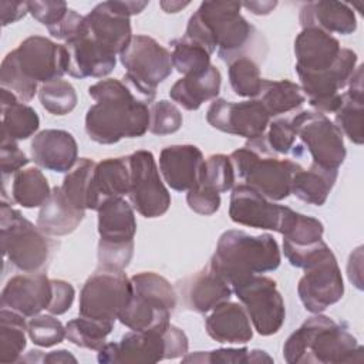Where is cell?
I'll return each mask as SVG.
<instances>
[{"label":"cell","instance_id":"54","mask_svg":"<svg viewBox=\"0 0 364 364\" xmlns=\"http://www.w3.org/2000/svg\"><path fill=\"white\" fill-rule=\"evenodd\" d=\"M43 363L60 364V363H77V358L68 350H54L41 355Z\"/></svg>","mask_w":364,"mask_h":364},{"label":"cell","instance_id":"25","mask_svg":"<svg viewBox=\"0 0 364 364\" xmlns=\"http://www.w3.org/2000/svg\"><path fill=\"white\" fill-rule=\"evenodd\" d=\"M210 338L222 344H245L253 337V327L243 306L233 301L218 304L205 320Z\"/></svg>","mask_w":364,"mask_h":364},{"label":"cell","instance_id":"55","mask_svg":"<svg viewBox=\"0 0 364 364\" xmlns=\"http://www.w3.org/2000/svg\"><path fill=\"white\" fill-rule=\"evenodd\" d=\"M277 6V1H245L242 7H246L250 13L256 16H266Z\"/></svg>","mask_w":364,"mask_h":364},{"label":"cell","instance_id":"23","mask_svg":"<svg viewBox=\"0 0 364 364\" xmlns=\"http://www.w3.org/2000/svg\"><path fill=\"white\" fill-rule=\"evenodd\" d=\"M64 46L68 53L67 74L74 78H102L115 68L117 55L95 43L84 31L65 41Z\"/></svg>","mask_w":364,"mask_h":364},{"label":"cell","instance_id":"5","mask_svg":"<svg viewBox=\"0 0 364 364\" xmlns=\"http://www.w3.org/2000/svg\"><path fill=\"white\" fill-rule=\"evenodd\" d=\"M280 262V249L272 235L230 229L220 235L209 267L232 287L253 274L276 270Z\"/></svg>","mask_w":364,"mask_h":364},{"label":"cell","instance_id":"1","mask_svg":"<svg viewBox=\"0 0 364 364\" xmlns=\"http://www.w3.org/2000/svg\"><path fill=\"white\" fill-rule=\"evenodd\" d=\"M95 100L85 115V132L97 144L111 145L122 138H138L149 129L148 104L122 80L105 78L88 88Z\"/></svg>","mask_w":364,"mask_h":364},{"label":"cell","instance_id":"39","mask_svg":"<svg viewBox=\"0 0 364 364\" xmlns=\"http://www.w3.org/2000/svg\"><path fill=\"white\" fill-rule=\"evenodd\" d=\"M171 44L172 65L179 74L200 75L212 65L210 54L202 46L185 37L176 38Z\"/></svg>","mask_w":364,"mask_h":364},{"label":"cell","instance_id":"3","mask_svg":"<svg viewBox=\"0 0 364 364\" xmlns=\"http://www.w3.org/2000/svg\"><path fill=\"white\" fill-rule=\"evenodd\" d=\"M364 350L347 326L317 313L293 331L283 346L289 364L361 363Z\"/></svg>","mask_w":364,"mask_h":364},{"label":"cell","instance_id":"2","mask_svg":"<svg viewBox=\"0 0 364 364\" xmlns=\"http://www.w3.org/2000/svg\"><path fill=\"white\" fill-rule=\"evenodd\" d=\"M68 53L64 44H57L41 36H30L1 61V88L13 92L20 102L34 98L37 84H46L67 74Z\"/></svg>","mask_w":364,"mask_h":364},{"label":"cell","instance_id":"44","mask_svg":"<svg viewBox=\"0 0 364 364\" xmlns=\"http://www.w3.org/2000/svg\"><path fill=\"white\" fill-rule=\"evenodd\" d=\"M182 112L171 101L159 100L149 107V132L154 135H168L182 127Z\"/></svg>","mask_w":364,"mask_h":364},{"label":"cell","instance_id":"42","mask_svg":"<svg viewBox=\"0 0 364 364\" xmlns=\"http://www.w3.org/2000/svg\"><path fill=\"white\" fill-rule=\"evenodd\" d=\"M27 336L38 347H53L65 338V327L54 314H37L27 321Z\"/></svg>","mask_w":364,"mask_h":364},{"label":"cell","instance_id":"43","mask_svg":"<svg viewBox=\"0 0 364 364\" xmlns=\"http://www.w3.org/2000/svg\"><path fill=\"white\" fill-rule=\"evenodd\" d=\"M200 183L208 185L219 193L233 189L235 169L230 158L223 154H213L206 158Z\"/></svg>","mask_w":364,"mask_h":364},{"label":"cell","instance_id":"11","mask_svg":"<svg viewBox=\"0 0 364 364\" xmlns=\"http://www.w3.org/2000/svg\"><path fill=\"white\" fill-rule=\"evenodd\" d=\"M232 290L260 336H272L282 328L286 320V307L273 279L253 274L233 284Z\"/></svg>","mask_w":364,"mask_h":364},{"label":"cell","instance_id":"47","mask_svg":"<svg viewBox=\"0 0 364 364\" xmlns=\"http://www.w3.org/2000/svg\"><path fill=\"white\" fill-rule=\"evenodd\" d=\"M186 203L193 212L209 216L219 210L220 193L205 183H199L188 191Z\"/></svg>","mask_w":364,"mask_h":364},{"label":"cell","instance_id":"38","mask_svg":"<svg viewBox=\"0 0 364 364\" xmlns=\"http://www.w3.org/2000/svg\"><path fill=\"white\" fill-rule=\"evenodd\" d=\"M228 73L230 87L236 95L250 100L257 98L263 78L260 77V68L253 58L247 55L233 58L228 63Z\"/></svg>","mask_w":364,"mask_h":364},{"label":"cell","instance_id":"45","mask_svg":"<svg viewBox=\"0 0 364 364\" xmlns=\"http://www.w3.org/2000/svg\"><path fill=\"white\" fill-rule=\"evenodd\" d=\"M264 144L273 155H284L290 152L296 141V132L289 119L277 118L270 121L266 132L263 134Z\"/></svg>","mask_w":364,"mask_h":364},{"label":"cell","instance_id":"48","mask_svg":"<svg viewBox=\"0 0 364 364\" xmlns=\"http://www.w3.org/2000/svg\"><path fill=\"white\" fill-rule=\"evenodd\" d=\"M68 6L58 0H34L28 1V13L47 28L58 24L67 14Z\"/></svg>","mask_w":364,"mask_h":364},{"label":"cell","instance_id":"51","mask_svg":"<svg viewBox=\"0 0 364 364\" xmlns=\"http://www.w3.org/2000/svg\"><path fill=\"white\" fill-rule=\"evenodd\" d=\"M84 28V16L78 14L75 10L68 9L65 17L55 26L47 28L48 33L58 40L68 41L74 37H77Z\"/></svg>","mask_w":364,"mask_h":364},{"label":"cell","instance_id":"26","mask_svg":"<svg viewBox=\"0 0 364 364\" xmlns=\"http://www.w3.org/2000/svg\"><path fill=\"white\" fill-rule=\"evenodd\" d=\"M98 212V235L101 245H127L134 242L136 220L134 208L122 198L105 199Z\"/></svg>","mask_w":364,"mask_h":364},{"label":"cell","instance_id":"6","mask_svg":"<svg viewBox=\"0 0 364 364\" xmlns=\"http://www.w3.org/2000/svg\"><path fill=\"white\" fill-rule=\"evenodd\" d=\"M0 239L4 259L23 273L44 272L55 245L6 200L0 205Z\"/></svg>","mask_w":364,"mask_h":364},{"label":"cell","instance_id":"28","mask_svg":"<svg viewBox=\"0 0 364 364\" xmlns=\"http://www.w3.org/2000/svg\"><path fill=\"white\" fill-rule=\"evenodd\" d=\"M85 210L73 206L60 186H54L48 199L40 206L36 225L47 236H65L73 233L82 222Z\"/></svg>","mask_w":364,"mask_h":364},{"label":"cell","instance_id":"15","mask_svg":"<svg viewBox=\"0 0 364 364\" xmlns=\"http://www.w3.org/2000/svg\"><path fill=\"white\" fill-rule=\"evenodd\" d=\"M355 68L357 54L350 48H341L333 67L318 73H296L309 104L317 112L331 114L340 108L343 102V94H340V91L348 85Z\"/></svg>","mask_w":364,"mask_h":364},{"label":"cell","instance_id":"29","mask_svg":"<svg viewBox=\"0 0 364 364\" xmlns=\"http://www.w3.org/2000/svg\"><path fill=\"white\" fill-rule=\"evenodd\" d=\"M222 84L220 71L210 65L200 75H183L169 91V97L188 111L198 109L203 102L219 95Z\"/></svg>","mask_w":364,"mask_h":364},{"label":"cell","instance_id":"52","mask_svg":"<svg viewBox=\"0 0 364 364\" xmlns=\"http://www.w3.org/2000/svg\"><path fill=\"white\" fill-rule=\"evenodd\" d=\"M0 11H1V26L6 27L21 20L28 13V1H0Z\"/></svg>","mask_w":364,"mask_h":364},{"label":"cell","instance_id":"27","mask_svg":"<svg viewBox=\"0 0 364 364\" xmlns=\"http://www.w3.org/2000/svg\"><path fill=\"white\" fill-rule=\"evenodd\" d=\"M299 21L303 28L316 27L328 34H351L357 30V18L353 9L341 1H309L301 6Z\"/></svg>","mask_w":364,"mask_h":364},{"label":"cell","instance_id":"13","mask_svg":"<svg viewBox=\"0 0 364 364\" xmlns=\"http://www.w3.org/2000/svg\"><path fill=\"white\" fill-rule=\"evenodd\" d=\"M127 159L129 166L128 196L132 208L148 219L165 215L171 206V195L159 175L152 152L139 149Z\"/></svg>","mask_w":364,"mask_h":364},{"label":"cell","instance_id":"53","mask_svg":"<svg viewBox=\"0 0 364 364\" xmlns=\"http://www.w3.org/2000/svg\"><path fill=\"white\" fill-rule=\"evenodd\" d=\"M363 262V246H358L348 259L347 263V274L353 284L357 286V289H363V279H361V263Z\"/></svg>","mask_w":364,"mask_h":364},{"label":"cell","instance_id":"7","mask_svg":"<svg viewBox=\"0 0 364 364\" xmlns=\"http://www.w3.org/2000/svg\"><path fill=\"white\" fill-rule=\"evenodd\" d=\"M132 294L118 316V320L135 331L159 330L169 326L176 307V293L161 274L141 272L131 277Z\"/></svg>","mask_w":364,"mask_h":364},{"label":"cell","instance_id":"19","mask_svg":"<svg viewBox=\"0 0 364 364\" xmlns=\"http://www.w3.org/2000/svg\"><path fill=\"white\" fill-rule=\"evenodd\" d=\"M51 297V279L44 272L23 273L7 280L1 291V307L33 317L48 309Z\"/></svg>","mask_w":364,"mask_h":364},{"label":"cell","instance_id":"35","mask_svg":"<svg viewBox=\"0 0 364 364\" xmlns=\"http://www.w3.org/2000/svg\"><path fill=\"white\" fill-rule=\"evenodd\" d=\"M27 323L24 316L1 307L0 310V363H17L26 348Z\"/></svg>","mask_w":364,"mask_h":364},{"label":"cell","instance_id":"21","mask_svg":"<svg viewBox=\"0 0 364 364\" xmlns=\"http://www.w3.org/2000/svg\"><path fill=\"white\" fill-rule=\"evenodd\" d=\"M341 48L334 36L316 27L303 28L294 40L296 71H324L334 65Z\"/></svg>","mask_w":364,"mask_h":364},{"label":"cell","instance_id":"57","mask_svg":"<svg viewBox=\"0 0 364 364\" xmlns=\"http://www.w3.org/2000/svg\"><path fill=\"white\" fill-rule=\"evenodd\" d=\"M159 6L162 7V10L165 13H178L179 10H182L183 7L189 6V1H161Z\"/></svg>","mask_w":364,"mask_h":364},{"label":"cell","instance_id":"33","mask_svg":"<svg viewBox=\"0 0 364 364\" xmlns=\"http://www.w3.org/2000/svg\"><path fill=\"white\" fill-rule=\"evenodd\" d=\"M257 100L263 104L270 117H277L301 107L306 97L301 87L293 81L263 78Z\"/></svg>","mask_w":364,"mask_h":364},{"label":"cell","instance_id":"20","mask_svg":"<svg viewBox=\"0 0 364 364\" xmlns=\"http://www.w3.org/2000/svg\"><path fill=\"white\" fill-rule=\"evenodd\" d=\"M205 158L202 151L191 144L171 145L159 154V171L164 181L178 192L199 185L203 176Z\"/></svg>","mask_w":364,"mask_h":364},{"label":"cell","instance_id":"56","mask_svg":"<svg viewBox=\"0 0 364 364\" xmlns=\"http://www.w3.org/2000/svg\"><path fill=\"white\" fill-rule=\"evenodd\" d=\"M249 363L250 364H259V363H273V358L263 350H250L249 355Z\"/></svg>","mask_w":364,"mask_h":364},{"label":"cell","instance_id":"22","mask_svg":"<svg viewBox=\"0 0 364 364\" xmlns=\"http://www.w3.org/2000/svg\"><path fill=\"white\" fill-rule=\"evenodd\" d=\"M30 152L33 161L53 172H70L77 164L78 146L77 141L68 131L44 129L34 135Z\"/></svg>","mask_w":364,"mask_h":364},{"label":"cell","instance_id":"12","mask_svg":"<svg viewBox=\"0 0 364 364\" xmlns=\"http://www.w3.org/2000/svg\"><path fill=\"white\" fill-rule=\"evenodd\" d=\"M132 294L131 279L124 270H97L80 293V316L115 321Z\"/></svg>","mask_w":364,"mask_h":364},{"label":"cell","instance_id":"18","mask_svg":"<svg viewBox=\"0 0 364 364\" xmlns=\"http://www.w3.org/2000/svg\"><path fill=\"white\" fill-rule=\"evenodd\" d=\"M287 210V206L264 198L246 183H239L232 189L229 216L237 225L280 233Z\"/></svg>","mask_w":364,"mask_h":364},{"label":"cell","instance_id":"34","mask_svg":"<svg viewBox=\"0 0 364 364\" xmlns=\"http://www.w3.org/2000/svg\"><path fill=\"white\" fill-rule=\"evenodd\" d=\"M92 159L80 158L74 168L64 176L60 186L68 202L77 209L97 210V203L92 193V172L95 168Z\"/></svg>","mask_w":364,"mask_h":364},{"label":"cell","instance_id":"8","mask_svg":"<svg viewBox=\"0 0 364 364\" xmlns=\"http://www.w3.org/2000/svg\"><path fill=\"white\" fill-rule=\"evenodd\" d=\"M188 337L176 326L165 328L125 333L118 343H105L98 350V361L102 364L117 363H158L178 358L188 353Z\"/></svg>","mask_w":364,"mask_h":364},{"label":"cell","instance_id":"32","mask_svg":"<svg viewBox=\"0 0 364 364\" xmlns=\"http://www.w3.org/2000/svg\"><path fill=\"white\" fill-rule=\"evenodd\" d=\"M1 134L14 141L27 139L40 127V118L34 108L20 102L6 88H1Z\"/></svg>","mask_w":364,"mask_h":364},{"label":"cell","instance_id":"10","mask_svg":"<svg viewBox=\"0 0 364 364\" xmlns=\"http://www.w3.org/2000/svg\"><path fill=\"white\" fill-rule=\"evenodd\" d=\"M235 173L264 198L277 202L291 195V181L300 165L291 159H280L259 154L247 146L229 155Z\"/></svg>","mask_w":364,"mask_h":364},{"label":"cell","instance_id":"31","mask_svg":"<svg viewBox=\"0 0 364 364\" xmlns=\"http://www.w3.org/2000/svg\"><path fill=\"white\" fill-rule=\"evenodd\" d=\"M338 169H326L311 162L309 169L299 168L291 181V193L300 200L321 206L326 203L336 181Z\"/></svg>","mask_w":364,"mask_h":364},{"label":"cell","instance_id":"17","mask_svg":"<svg viewBox=\"0 0 364 364\" xmlns=\"http://www.w3.org/2000/svg\"><path fill=\"white\" fill-rule=\"evenodd\" d=\"M270 118L257 98L243 102L215 98L206 112V121L212 128L246 139L262 136L270 124Z\"/></svg>","mask_w":364,"mask_h":364},{"label":"cell","instance_id":"14","mask_svg":"<svg viewBox=\"0 0 364 364\" xmlns=\"http://www.w3.org/2000/svg\"><path fill=\"white\" fill-rule=\"evenodd\" d=\"M296 136L300 138L313 164L326 169H338L346 159L341 131L326 115L317 111H301L290 119Z\"/></svg>","mask_w":364,"mask_h":364},{"label":"cell","instance_id":"9","mask_svg":"<svg viewBox=\"0 0 364 364\" xmlns=\"http://www.w3.org/2000/svg\"><path fill=\"white\" fill-rule=\"evenodd\" d=\"M119 61L125 68L122 81L144 102L149 104L156 95V87L172 74L169 50L145 34L132 36L121 51Z\"/></svg>","mask_w":364,"mask_h":364},{"label":"cell","instance_id":"49","mask_svg":"<svg viewBox=\"0 0 364 364\" xmlns=\"http://www.w3.org/2000/svg\"><path fill=\"white\" fill-rule=\"evenodd\" d=\"M30 162L27 155L18 148L17 141L10 136L1 134V145H0V164L3 176L17 173Z\"/></svg>","mask_w":364,"mask_h":364},{"label":"cell","instance_id":"40","mask_svg":"<svg viewBox=\"0 0 364 364\" xmlns=\"http://www.w3.org/2000/svg\"><path fill=\"white\" fill-rule=\"evenodd\" d=\"M38 98L46 111L53 115H65L77 105V92L71 82L58 78L41 84L38 88Z\"/></svg>","mask_w":364,"mask_h":364},{"label":"cell","instance_id":"37","mask_svg":"<svg viewBox=\"0 0 364 364\" xmlns=\"http://www.w3.org/2000/svg\"><path fill=\"white\" fill-rule=\"evenodd\" d=\"M112 328V321H102L80 316L65 324V337L68 341L81 348L98 351L105 344V340Z\"/></svg>","mask_w":364,"mask_h":364},{"label":"cell","instance_id":"50","mask_svg":"<svg viewBox=\"0 0 364 364\" xmlns=\"http://www.w3.org/2000/svg\"><path fill=\"white\" fill-rule=\"evenodd\" d=\"M51 284H53V297L47 311L54 316H61L65 311H68L70 307L73 306L75 290L71 283L61 279H51Z\"/></svg>","mask_w":364,"mask_h":364},{"label":"cell","instance_id":"4","mask_svg":"<svg viewBox=\"0 0 364 364\" xmlns=\"http://www.w3.org/2000/svg\"><path fill=\"white\" fill-rule=\"evenodd\" d=\"M240 9L239 1H203L191 16L183 37L202 46L210 55L218 50L225 63L245 55L256 30Z\"/></svg>","mask_w":364,"mask_h":364},{"label":"cell","instance_id":"46","mask_svg":"<svg viewBox=\"0 0 364 364\" xmlns=\"http://www.w3.org/2000/svg\"><path fill=\"white\" fill-rule=\"evenodd\" d=\"M250 350L240 348H218L212 351H196L182 358V363H209V364H249Z\"/></svg>","mask_w":364,"mask_h":364},{"label":"cell","instance_id":"36","mask_svg":"<svg viewBox=\"0 0 364 364\" xmlns=\"http://www.w3.org/2000/svg\"><path fill=\"white\" fill-rule=\"evenodd\" d=\"M47 178L38 168H27L14 173L11 185L13 200L27 209L41 206L50 196Z\"/></svg>","mask_w":364,"mask_h":364},{"label":"cell","instance_id":"16","mask_svg":"<svg viewBox=\"0 0 364 364\" xmlns=\"http://www.w3.org/2000/svg\"><path fill=\"white\" fill-rule=\"evenodd\" d=\"M297 284V294L304 309L313 314L323 313L341 300L344 282L333 250L326 249L314 262L303 269Z\"/></svg>","mask_w":364,"mask_h":364},{"label":"cell","instance_id":"41","mask_svg":"<svg viewBox=\"0 0 364 364\" xmlns=\"http://www.w3.org/2000/svg\"><path fill=\"white\" fill-rule=\"evenodd\" d=\"M334 124L351 142L363 144V114H364V98L343 94V102L334 112Z\"/></svg>","mask_w":364,"mask_h":364},{"label":"cell","instance_id":"30","mask_svg":"<svg viewBox=\"0 0 364 364\" xmlns=\"http://www.w3.org/2000/svg\"><path fill=\"white\" fill-rule=\"evenodd\" d=\"M129 192V166L127 158H107L95 164L92 172V193L100 205L108 198L128 195Z\"/></svg>","mask_w":364,"mask_h":364},{"label":"cell","instance_id":"24","mask_svg":"<svg viewBox=\"0 0 364 364\" xmlns=\"http://www.w3.org/2000/svg\"><path fill=\"white\" fill-rule=\"evenodd\" d=\"M181 293L189 310L205 314L218 304L229 300L233 290L230 284L208 264L195 276L185 280L181 286Z\"/></svg>","mask_w":364,"mask_h":364}]
</instances>
